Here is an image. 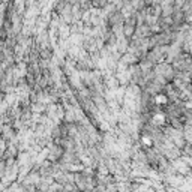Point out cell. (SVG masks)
Returning <instances> with one entry per match:
<instances>
[{
    "label": "cell",
    "instance_id": "1",
    "mask_svg": "<svg viewBox=\"0 0 192 192\" xmlns=\"http://www.w3.org/2000/svg\"><path fill=\"white\" fill-rule=\"evenodd\" d=\"M95 5H99V6H104L105 5V0H93Z\"/></svg>",
    "mask_w": 192,
    "mask_h": 192
}]
</instances>
